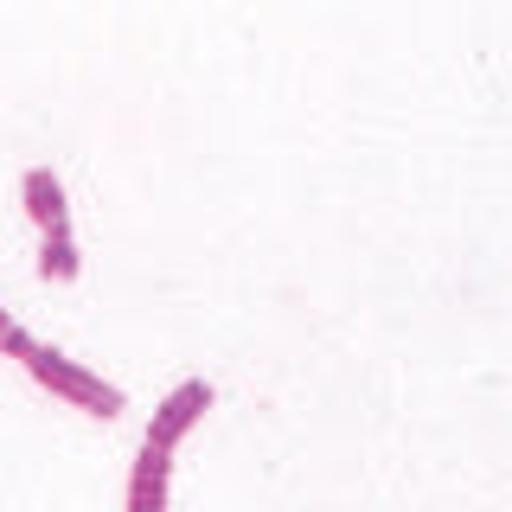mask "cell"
I'll list each match as a JSON object with an SVG mask.
<instances>
[{
    "label": "cell",
    "mask_w": 512,
    "mask_h": 512,
    "mask_svg": "<svg viewBox=\"0 0 512 512\" xmlns=\"http://www.w3.org/2000/svg\"><path fill=\"white\" fill-rule=\"evenodd\" d=\"M20 365H26V372L39 378L52 397H64V404H77V410H90V416H116V410H122V391H116V384H103L96 372H84L77 359H64V352L39 346V340L20 352Z\"/></svg>",
    "instance_id": "1"
},
{
    "label": "cell",
    "mask_w": 512,
    "mask_h": 512,
    "mask_svg": "<svg viewBox=\"0 0 512 512\" xmlns=\"http://www.w3.org/2000/svg\"><path fill=\"white\" fill-rule=\"evenodd\" d=\"M205 410H212V384H205V378H186L173 397H160V410H154V423H148V448H167V455H173L180 436L199 423Z\"/></svg>",
    "instance_id": "2"
},
{
    "label": "cell",
    "mask_w": 512,
    "mask_h": 512,
    "mask_svg": "<svg viewBox=\"0 0 512 512\" xmlns=\"http://www.w3.org/2000/svg\"><path fill=\"white\" fill-rule=\"evenodd\" d=\"M167 474H173L167 448L141 442V461H135V474H128V512H167Z\"/></svg>",
    "instance_id": "3"
},
{
    "label": "cell",
    "mask_w": 512,
    "mask_h": 512,
    "mask_svg": "<svg viewBox=\"0 0 512 512\" xmlns=\"http://www.w3.org/2000/svg\"><path fill=\"white\" fill-rule=\"evenodd\" d=\"M20 192H26L32 224H39V231H58V224H64V186H58V173L52 167H32Z\"/></svg>",
    "instance_id": "4"
},
{
    "label": "cell",
    "mask_w": 512,
    "mask_h": 512,
    "mask_svg": "<svg viewBox=\"0 0 512 512\" xmlns=\"http://www.w3.org/2000/svg\"><path fill=\"white\" fill-rule=\"evenodd\" d=\"M39 276H45V282H71V276H77V244H71V224L45 231V244H39Z\"/></svg>",
    "instance_id": "5"
},
{
    "label": "cell",
    "mask_w": 512,
    "mask_h": 512,
    "mask_svg": "<svg viewBox=\"0 0 512 512\" xmlns=\"http://www.w3.org/2000/svg\"><path fill=\"white\" fill-rule=\"evenodd\" d=\"M26 346H32V340H26V327H20V320H13L7 308H0V352H7V359H20Z\"/></svg>",
    "instance_id": "6"
}]
</instances>
